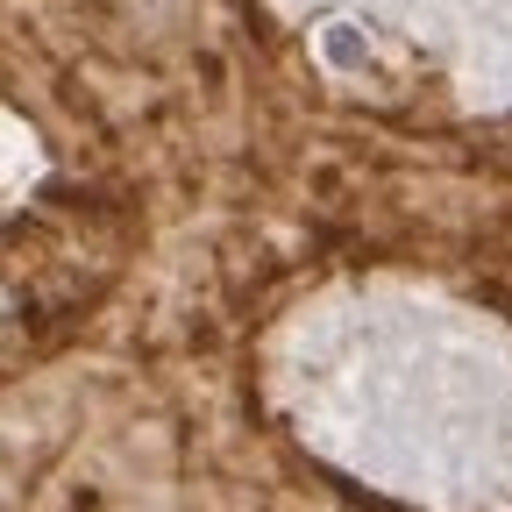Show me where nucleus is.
I'll list each match as a JSON object with an SVG mask.
<instances>
[{
  "label": "nucleus",
  "instance_id": "obj_1",
  "mask_svg": "<svg viewBox=\"0 0 512 512\" xmlns=\"http://www.w3.org/2000/svg\"><path fill=\"white\" fill-rule=\"evenodd\" d=\"M128 264V221L107 192L50 185L0 228V285L36 335L86 320Z\"/></svg>",
  "mask_w": 512,
  "mask_h": 512
}]
</instances>
